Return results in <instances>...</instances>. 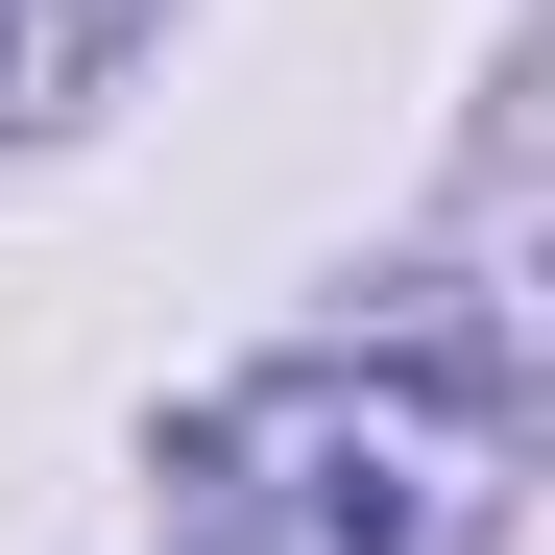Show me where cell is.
I'll use <instances>...</instances> for the list:
<instances>
[{"label":"cell","mask_w":555,"mask_h":555,"mask_svg":"<svg viewBox=\"0 0 555 555\" xmlns=\"http://www.w3.org/2000/svg\"><path fill=\"white\" fill-rule=\"evenodd\" d=\"M169 531L194 555H483L507 435L459 362H266L169 435Z\"/></svg>","instance_id":"obj_1"},{"label":"cell","mask_w":555,"mask_h":555,"mask_svg":"<svg viewBox=\"0 0 555 555\" xmlns=\"http://www.w3.org/2000/svg\"><path fill=\"white\" fill-rule=\"evenodd\" d=\"M145 25H169V0H0V121H73Z\"/></svg>","instance_id":"obj_2"}]
</instances>
